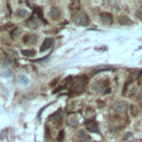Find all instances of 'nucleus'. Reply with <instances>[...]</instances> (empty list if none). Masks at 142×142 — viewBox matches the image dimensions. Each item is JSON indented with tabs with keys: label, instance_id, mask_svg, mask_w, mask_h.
I'll return each instance as SVG.
<instances>
[{
	"label": "nucleus",
	"instance_id": "f257e3e1",
	"mask_svg": "<svg viewBox=\"0 0 142 142\" xmlns=\"http://www.w3.org/2000/svg\"><path fill=\"white\" fill-rule=\"evenodd\" d=\"M73 21H74L75 25H78V26H88V23H89L88 17H87V14L83 12H79V13L75 14Z\"/></svg>",
	"mask_w": 142,
	"mask_h": 142
},
{
	"label": "nucleus",
	"instance_id": "f03ea898",
	"mask_svg": "<svg viewBox=\"0 0 142 142\" xmlns=\"http://www.w3.org/2000/svg\"><path fill=\"white\" fill-rule=\"evenodd\" d=\"M112 109L114 111H117L118 113H124L128 109V104L123 101H117L112 104Z\"/></svg>",
	"mask_w": 142,
	"mask_h": 142
},
{
	"label": "nucleus",
	"instance_id": "7ed1b4c3",
	"mask_svg": "<svg viewBox=\"0 0 142 142\" xmlns=\"http://www.w3.org/2000/svg\"><path fill=\"white\" fill-rule=\"evenodd\" d=\"M52 44H53V39L52 38H46L43 43H42V46L40 47V52H43V51L48 50Z\"/></svg>",
	"mask_w": 142,
	"mask_h": 142
},
{
	"label": "nucleus",
	"instance_id": "20e7f679",
	"mask_svg": "<svg viewBox=\"0 0 142 142\" xmlns=\"http://www.w3.org/2000/svg\"><path fill=\"white\" fill-rule=\"evenodd\" d=\"M86 128L89 132H93V133H99V127L96 122H89L86 124Z\"/></svg>",
	"mask_w": 142,
	"mask_h": 142
},
{
	"label": "nucleus",
	"instance_id": "39448f33",
	"mask_svg": "<svg viewBox=\"0 0 142 142\" xmlns=\"http://www.w3.org/2000/svg\"><path fill=\"white\" fill-rule=\"evenodd\" d=\"M101 20L104 23H110L112 22V14L109 12H102L101 13Z\"/></svg>",
	"mask_w": 142,
	"mask_h": 142
},
{
	"label": "nucleus",
	"instance_id": "423d86ee",
	"mask_svg": "<svg viewBox=\"0 0 142 142\" xmlns=\"http://www.w3.org/2000/svg\"><path fill=\"white\" fill-rule=\"evenodd\" d=\"M91 88H92V90H94V91H97V92H101L102 89L104 88V86L101 81H96L94 83H92Z\"/></svg>",
	"mask_w": 142,
	"mask_h": 142
},
{
	"label": "nucleus",
	"instance_id": "0eeeda50",
	"mask_svg": "<svg viewBox=\"0 0 142 142\" xmlns=\"http://www.w3.org/2000/svg\"><path fill=\"white\" fill-rule=\"evenodd\" d=\"M119 23L122 26H129V25H132L133 22H132V20H130L128 17L123 16L121 18H119Z\"/></svg>",
	"mask_w": 142,
	"mask_h": 142
},
{
	"label": "nucleus",
	"instance_id": "6e6552de",
	"mask_svg": "<svg viewBox=\"0 0 142 142\" xmlns=\"http://www.w3.org/2000/svg\"><path fill=\"white\" fill-rule=\"evenodd\" d=\"M38 37L36 35H28L27 37L23 39V41L26 42V43H35L36 41H37Z\"/></svg>",
	"mask_w": 142,
	"mask_h": 142
},
{
	"label": "nucleus",
	"instance_id": "1a4fd4ad",
	"mask_svg": "<svg viewBox=\"0 0 142 142\" xmlns=\"http://www.w3.org/2000/svg\"><path fill=\"white\" fill-rule=\"evenodd\" d=\"M78 137H79V141L80 142H86V141L90 140V137L86 133V132H83V131H80L79 134H78Z\"/></svg>",
	"mask_w": 142,
	"mask_h": 142
},
{
	"label": "nucleus",
	"instance_id": "9d476101",
	"mask_svg": "<svg viewBox=\"0 0 142 142\" xmlns=\"http://www.w3.org/2000/svg\"><path fill=\"white\" fill-rule=\"evenodd\" d=\"M60 16V11L58 10V8H52L50 11V17L53 18V19H57Z\"/></svg>",
	"mask_w": 142,
	"mask_h": 142
},
{
	"label": "nucleus",
	"instance_id": "9b49d317",
	"mask_svg": "<svg viewBox=\"0 0 142 142\" xmlns=\"http://www.w3.org/2000/svg\"><path fill=\"white\" fill-rule=\"evenodd\" d=\"M27 25H28L29 26V28H32V29H36V28H37V27L39 26V23L37 22V21H36L35 19H34V18H32V19H30L29 21H28V22H27Z\"/></svg>",
	"mask_w": 142,
	"mask_h": 142
},
{
	"label": "nucleus",
	"instance_id": "f8f14e48",
	"mask_svg": "<svg viewBox=\"0 0 142 142\" xmlns=\"http://www.w3.org/2000/svg\"><path fill=\"white\" fill-rule=\"evenodd\" d=\"M28 14H29V12L26 10V9L21 8V9H19V11H18V16H19V17H23V18H25V17L28 16Z\"/></svg>",
	"mask_w": 142,
	"mask_h": 142
},
{
	"label": "nucleus",
	"instance_id": "ddd939ff",
	"mask_svg": "<svg viewBox=\"0 0 142 142\" xmlns=\"http://www.w3.org/2000/svg\"><path fill=\"white\" fill-rule=\"evenodd\" d=\"M21 53H22L23 56H26V57H31V56H34L35 54V51L34 50H22L21 51Z\"/></svg>",
	"mask_w": 142,
	"mask_h": 142
},
{
	"label": "nucleus",
	"instance_id": "4468645a",
	"mask_svg": "<svg viewBox=\"0 0 142 142\" xmlns=\"http://www.w3.org/2000/svg\"><path fill=\"white\" fill-rule=\"evenodd\" d=\"M110 69H112L111 67H109V66H103V67H100L99 69H97L94 71V73H98V72H101V71H104V70H110Z\"/></svg>",
	"mask_w": 142,
	"mask_h": 142
},
{
	"label": "nucleus",
	"instance_id": "2eb2a0df",
	"mask_svg": "<svg viewBox=\"0 0 142 142\" xmlns=\"http://www.w3.org/2000/svg\"><path fill=\"white\" fill-rule=\"evenodd\" d=\"M77 119H75V117H70V119H69V124L72 125V127H74V125H77Z\"/></svg>",
	"mask_w": 142,
	"mask_h": 142
},
{
	"label": "nucleus",
	"instance_id": "dca6fc26",
	"mask_svg": "<svg viewBox=\"0 0 142 142\" xmlns=\"http://www.w3.org/2000/svg\"><path fill=\"white\" fill-rule=\"evenodd\" d=\"M130 110H131L133 116H137L138 114V107H135V105H131V107H130Z\"/></svg>",
	"mask_w": 142,
	"mask_h": 142
},
{
	"label": "nucleus",
	"instance_id": "f3484780",
	"mask_svg": "<svg viewBox=\"0 0 142 142\" xmlns=\"http://www.w3.org/2000/svg\"><path fill=\"white\" fill-rule=\"evenodd\" d=\"M135 16H137L138 18H140V19H142V8L138 9V10L135 11Z\"/></svg>",
	"mask_w": 142,
	"mask_h": 142
},
{
	"label": "nucleus",
	"instance_id": "a211bd4d",
	"mask_svg": "<svg viewBox=\"0 0 142 142\" xmlns=\"http://www.w3.org/2000/svg\"><path fill=\"white\" fill-rule=\"evenodd\" d=\"M20 80H21V83H23V84L28 83V78H27L26 75H22V77L20 78Z\"/></svg>",
	"mask_w": 142,
	"mask_h": 142
},
{
	"label": "nucleus",
	"instance_id": "6ab92c4d",
	"mask_svg": "<svg viewBox=\"0 0 142 142\" xmlns=\"http://www.w3.org/2000/svg\"><path fill=\"white\" fill-rule=\"evenodd\" d=\"M20 34H21V29L16 28V31L12 32V37H17V35H20Z\"/></svg>",
	"mask_w": 142,
	"mask_h": 142
},
{
	"label": "nucleus",
	"instance_id": "aec40b11",
	"mask_svg": "<svg viewBox=\"0 0 142 142\" xmlns=\"http://www.w3.org/2000/svg\"><path fill=\"white\" fill-rule=\"evenodd\" d=\"M63 135H65V132H63V131H60V132H59V138H58V141H59V142L62 141Z\"/></svg>",
	"mask_w": 142,
	"mask_h": 142
},
{
	"label": "nucleus",
	"instance_id": "412c9836",
	"mask_svg": "<svg viewBox=\"0 0 142 142\" xmlns=\"http://www.w3.org/2000/svg\"><path fill=\"white\" fill-rule=\"evenodd\" d=\"M130 138H132V134H131V132H128L127 135H125V140L127 139H130Z\"/></svg>",
	"mask_w": 142,
	"mask_h": 142
}]
</instances>
